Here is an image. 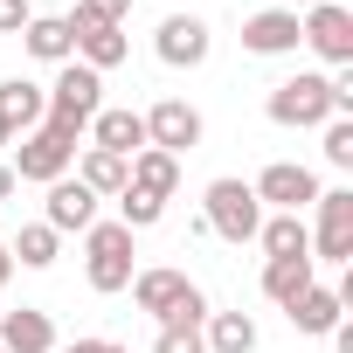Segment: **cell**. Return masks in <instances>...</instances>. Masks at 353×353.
<instances>
[{
    "mask_svg": "<svg viewBox=\"0 0 353 353\" xmlns=\"http://www.w3.org/2000/svg\"><path fill=\"white\" fill-rule=\"evenodd\" d=\"M35 21V8H28V0H0V35H21Z\"/></svg>",
    "mask_w": 353,
    "mask_h": 353,
    "instance_id": "obj_30",
    "label": "cell"
},
{
    "mask_svg": "<svg viewBox=\"0 0 353 353\" xmlns=\"http://www.w3.org/2000/svg\"><path fill=\"white\" fill-rule=\"evenodd\" d=\"M125 166H132V159H118V152H97V145H83V166H77V181H83V188H90L97 201H104V194L118 201V194H125Z\"/></svg>",
    "mask_w": 353,
    "mask_h": 353,
    "instance_id": "obj_23",
    "label": "cell"
},
{
    "mask_svg": "<svg viewBox=\"0 0 353 353\" xmlns=\"http://www.w3.org/2000/svg\"><path fill=\"white\" fill-rule=\"evenodd\" d=\"M319 229H312V263H353V188H319Z\"/></svg>",
    "mask_w": 353,
    "mask_h": 353,
    "instance_id": "obj_7",
    "label": "cell"
},
{
    "mask_svg": "<svg viewBox=\"0 0 353 353\" xmlns=\"http://www.w3.org/2000/svg\"><path fill=\"white\" fill-rule=\"evenodd\" d=\"M0 353H56V319L35 305L0 312Z\"/></svg>",
    "mask_w": 353,
    "mask_h": 353,
    "instance_id": "obj_13",
    "label": "cell"
},
{
    "mask_svg": "<svg viewBox=\"0 0 353 353\" xmlns=\"http://www.w3.org/2000/svg\"><path fill=\"white\" fill-rule=\"evenodd\" d=\"M201 111L188 104V97H159L152 111H145V145L152 152H173V159H181V152H194L201 145Z\"/></svg>",
    "mask_w": 353,
    "mask_h": 353,
    "instance_id": "obj_9",
    "label": "cell"
},
{
    "mask_svg": "<svg viewBox=\"0 0 353 353\" xmlns=\"http://www.w3.org/2000/svg\"><path fill=\"white\" fill-rule=\"evenodd\" d=\"M319 132H325V159L332 166H353V118H325Z\"/></svg>",
    "mask_w": 353,
    "mask_h": 353,
    "instance_id": "obj_28",
    "label": "cell"
},
{
    "mask_svg": "<svg viewBox=\"0 0 353 353\" xmlns=\"http://www.w3.org/2000/svg\"><path fill=\"white\" fill-rule=\"evenodd\" d=\"M42 111H49V90H42V83H28V77H8V83H0V118H8L14 132H35Z\"/></svg>",
    "mask_w": 353,
    "mask_h": 353,
    "instance_id": "obj_20",
    "label": "cell"
},
{
    "mask_svg": "<svg viewBox=\"0 0 353 353\" xmlns=\"http://www.w3.org/2000/svg\"><path fill=\"white\" fill-rule=\"evenodd\" d=\"M56 250H63V236H56L49 222H28V229L8 243V256H14L21 270H49V263H56Z\"/></svg>",
    "mask_w": 353,
    "mask_h": 353,
    "instance_id": "obj_25",
    "label": "cell"
},
{
    "mask_svg": "<svg viewBox=\"0 0 353 353\" xmlns=\"http://www.w3.org/2000/svg\"><path fill=\"white\" fill-rule=\"evenodd\" d=\"M298 8H319V0H291V14H298Z\"/></svg>",
    "mask_w": 353,
    "mask_h": 353,
    "instance_id": "obj_35",
    "label": "cell"
},
{
    "mask_svg": "<svg viewBox=\"0 0 353 353\" xmlns=\"http://www.w3.org/2000/svg\"><path fill=\"white\" fill-rule=\"evenodd\" d=\"M70 42H77V63H83V70H97V77H104V70H118V63L132 56L125 28H97V21H90V28H70Z\"/></svg>",
    "mask_w": 353,
    "mask_h": 353,
    "instance_id": "obj_18",
    "label": "cell"
},
{
    "mask_svg": "<svg viewBox=\"0 0 353 353\" xmlns=\"http://www.w3.org/2000/svg\"><path fill=\"white\" fill-rule=\"evenodd\" d=\"M256 243H263L270 256H312V229H305V215H263Z\"/></svg>",
    "mask_w": 353,
    "mask_h": 353,
    "instance_id": "obj_24",
    "label": "cell"
},
{
    "mask_svg": "<svg viewBox=\"0 0 353 353\" xmlns=\"http://www.w3.org/2000/svg\"><path fill=\"white\" fill-rule=\"evenodd\" d=\"M125 291H132V298H139V312H152L159 325H201V319H208L201 284H194L188 270H173V263L132 270V284H125Z\"/></svg>",
    "mask_w": 353,
    "mask_h": 353,
    "instance_id": "obj_1",
    "label": "cell"
},
{
    "mask_svg": "<svg viewBox=\"0 0 353 353\" xmlns=\"http://www.w3.org/2000/svg\"><path fill=\"white\" fill-rule=\"evenodd\" d=\"M14 188H21V181H14V166L0 159V201H14Z\"/></svg>",
    "mask_w": 353,
    "mask_h": 353,
    "instance_id": "obj_32",
    "label": "cell"
},
{
    "mask_svg": "<svg viewBox=\"0 0 353 353\" xmlns=\"http://www.w3.org/2000/svg\"><path fill=\"white\" fill-rule=\"evenodd\" d=\"M284 319L298 325V332H312V339H325L339 319H346V298L339 291H325V284H312V291H298L291 305H284Z\"/></svg>",
    "mask_w": 353,
    "mask_h": 353,
    "instance_id": "obj_17",
    "label": "cell"
},
{
    "mask_svg": "<svg viewBox=\"0 0 353 353\" xmlns=\"http://www.w3.org/2000/svg\"><path fill=\"white\" fill-rule=\"evenodd\" d=\"M97 111H104V77H97V70H83V63L70 56V63L56 70V83H49V111H42V125H49V132H63V139L77 145V139L90 132V118H97Z\"/></svg>",
    "mask_w": 353,
    "mask_h": 353,
    "instance_id": "obj_2",
    "label": "cell"
},
{
    "mask_svg": "<svg viewBox=\"0 0 353 353\" xmlns=\"http://www.w3.org/2000/svg\"><path fill=\"white\" fill-rule=\"evenodd\" d=\"M83 277H90V291H125L132 284V229L125 222H90L83 229Z\"/></svg>",
    "mask_w": 353,
    "mask_h": 353,
    "instance_id": "obj_5",
    "label": "cell"
},
{
    "mask_svg": "<svg viewBox=\"0 0 353 353\" xmlns=\"http://www.w3.org/2000/svg\"><path fill=\"white\" fill-rule=\"evenodd\" d=\"M243 49H250V56H291V49H298V14H291V8L250 14V21H243Z\"/></svg>",
    "mask_w": 353,
    "mask_h": 353,
    "instance_id": "obj_15",
    "label": "cell"
},
{
    "mask_svg": "<svg viewBox=\"0 0 353 353\" xmlns=\"http://www.w3.org/2000/svg\"><path fill=\"white\" fill-rule=\"evenodd\" d=\"M42 222L56 236H83L97 222V194L77 181V173H63V181H49V201H42Z\"/></svg>",
    "mask_w": 353,
    "mask_h": 353,
    "instance_id": "obj_12",
    "label": "cell"
},
{
    "mask_svg": "<svg viewBox=\"0 0 353 353\" xmlns=\"http://www.w3.org/2000/svg\"><path fill=\"white\" fill-rule=\"evenodd\" d=\"M63 353H132V346H118V339H70Z\"/></svg>",
    "mask_w": 353,
    "mask_h": 353,
    "instance_id": "obj_31",
    "label": "cell"
},
{
    "mask_svg": "<svg viewBox=\"0 0 353 353\" xmlns=\"http://www.w3.org/2000/svg\"><path fill=\"white\" fill-rule=\"evenodd\" d=\"M125 188H139V194H152V201H173L181 194V159L173 152H132V166H125Z\"/></svg>",
    "mask_w": 353,
    "mask_h": 353,
    "instance_id": "obj_16",
    "label": "cell"
},
{
    "mask_svg": "<svg viewBox=\"0 0 353 353\" xmlns=\"http://www.w3.org/2000/svg\"><path fill=\"white\" fill-rule=\"evenodd\" d=\"M270 125H291V132H319L325 118H346L339 111V97H332V77H319V70H298V77H284L277 90H270Z\"/></svg>",
    "mask_w": 353,
    "mask_h": 353,
    "instance_id": "obj_3",
    "label": "cell"
},
{
    "mask_svg": "<svg viewBox=\"0 0 353 353\" xmlns=\"http://www.w3.org/2000/svg\"><path fill=\"white\" fill-rule=\"evenodd\" d=\"M14 139H21V132H14V125H8V118H0V145H14Z\"/></svg>",
    "mask_w": 353,
    "mask_h": 353,
    "instance_id": "obj_34",
    "label": "cell"
},
{
    "mask_svg": "<svg viewBox=\"0 0 353 353\" xmlns=\"http://www.w3.org/2000/svg\"><path fill=\"white\" fill-rule=\"evenodd\" d=\"M125 14H132V0H77V14H63L70 28H125Z\"/></svg>",
    "mask_w": 353,
    "mask_h": 353,
    "instance_id": "obj_26",
    "label": "cell"
},
{
    "mask_svg": "<svg viewBox=\"0 0 353 353\" xmlns=\"http://www.w3.org/2000/svg\"><path fill=\"white\" fill-rule=\"evenodd\" d=\"M14 181H35V188H49V181H63V173L77 166V145L63 139V132H49V125H35V132H21V145H14Z\"/></svg>",
    "mask_w": 353,
    "mask_h": 353,
    "instance_id": "obj_8",
    "label": "cell"
},
{
    "mask_svg": "<svg viewBox=\"0 0 353 353\" xmlns=\"http://www.w3.org/2000/svg\"><path fill=\"white\" fill-rule=\"evenodd\" d=\"M298 42L325 70H346L353 63V8H346V0H319V8H305L298 14Z\"/></svg>",
    "mask_w": 353,
    "mask_h": 353,
    "instance_id": "obj_6",
    "label": "cell"
},
{
    "mask_svg": "<svg viewBox=\"0 0 353 353\" xmlns=\"http://www.w3.org/2000/svg\"><path fill=\"white\" fill-rule=\"evenodd\" d=\"M152 353H208V346H201V325H159Z\"/></svg>",
    "mask_w": 353,
    "mask_h": 353,
    "instance_id": "obj_29",
    "label": "cell"
},
{
    "mask_svg": "<svg viewBox=\"0 0 353 353\" xmlns=\"http://www.w3.org/2000/svg\"><path fill=\"white\" fill-rule=\"evenodd\" d=\"M8 277H14V256H8V243H0V291H8Z\"/></svg>",
    "mask_w": 353,
    "mask_h": 353,
    "instance_id": "obj_33",
    "label": "cell"
},
{
    "mask_svg": "<svg viewBox=\"0 0 353 353\" xmlns=\"http://www.w3.org/2000/svg\"><path fill=\"white\" fill-rule=\"evenodd\" d=\"M159 215H166V201H152V194H139V188H125V194H118V222H125L132 236H139V229H152Z\"/></svg>",
    "mask_w": 353,
    "mask_h": 353,
    "instance_id": "obj_27",
    "label": "cell"
},
{
    "mask_svg": "<svg viewBox=\"0 0 353 353\" xmlns=\"http://www.w3.org/2000/svg\"><path fill=\"white\" fill-rule=\"evenodd\" d=\"M21 42H28V56H35V63H56V70L77 56V42H70V21H63V14H35V21L21 28Z\"/></svg>",
    "mask_w": 353,
    "mask_h": 353,
    "instance_id": "obj_21",
    "label": "cell"
},
{
    "mask_svg": "<svg viewBox=\"0 0 353 353\" xmlns=\"http://www.w3.org/2000/svg\"><path fill=\"white\" fill-rule=\"evenodd\" d=\"M90 145H97V152H118V159L145 152V111H132V104L111 111V104H104V111L90 118Z\"/></svg>",
    "mask_w": 353,
    "mask_h": 353,
    "instance_id": "obj_14",
    "label": "cell"
},
{
    "mask_svg": "<svg viewBox=\"0 0 353 353\" xmlns=\"http://www.w3.org/2000/svg\"><path fill=\"white\" fill-rule=\"evenodd\" d=\"M250 194H256V201H270L277 215H298V208H312V201H319V173H312V166H298V159H270L256 181H250Z\"/></svg>",
    "mask_w": 353,
    "mask_h": 353,
    "instance_id": "obj_10",
    "label": "cell"
},
{
    "mask_svg": "<svg viewBox=\"0 0 353 353\" xmlns=\"http://www.w3.org/2000/svg\"><path fill=\"white\" fill-rule=\"evenodd\" d=\"M208 49H215V35H208V21H201V14H166V21H159V35H152V56H159L166 70H201V63H208Z\"/></svg>",
    "mask_w": 353,
    "mask_h": 353,
    "instance_id": "obj_11",
    "label": "cell"
},
{
    "mask_svg": "<svg viewBox=\"0 0 353 353\" xmlns=\"http://www.w3.org/2000/svg\"><path fill=\"white\" fill-rule=\"evenodd\" d=\"M201 222H208V236H222V243H256V229H263V201L250 194V181H208V194H201Z\"/></svg>",
    "mask_w": 353,
    "mask_h": 353,
    "instance_id": "obj_4",
    "label": "cell"
},
{
    "mask_svg": "<svg viewBox=\"0 0 353 353\" xmlns=\"http://www.w3.org/2000/svg\"><path fill=\"white\" fill-rule=\"evenodd\" d=\"M312 270H319L312 256H270V263H263V298H270V305H291L298 291H312V284H319Z\"/></svg>",
    "mask_w": 353,
    "mask_h": 353,
    "instance_id": "obj_22",
    "label": "cell"
},
{
    "mask_svg": "<svg viewBox=\"0 0 353 353\" xmlns=\"http://www.w3.org/2000/svg\"><path fill=\"white\" fill-rule=\"evenodd\" d=\"M201 346L208 353H256V319L250 312H208L201 319Z\"/></svg>",
    "mask_w": 353,
    "mask_h": 353,
    "instance_id": "obj_19",
    "label": "cell"
}]
</instances>
